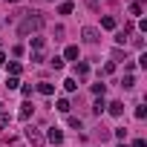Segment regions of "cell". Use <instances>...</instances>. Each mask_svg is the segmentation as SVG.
Masks as SVG:
<instances>
[{"label": "cell", "instance_id": "6da1fadb", "mask_svg": "<svg viewBox=\"0 0 147 147\" xmlns=\"http://www.w3.org/2000/svg\"><path fill=\"white\" fill-rule=\"evenodd\" d=\"M43 15H38V12H32V15H26L23 20H20V26H18V35L20 38H29V35H35V32H40L43 29Z\"/></svg>", "mask_w": 147, "mask_h": 147}, {"label": "cell", "instance_id": "7a4b0ae2", "mask_svg": "<svg viewBox=\"0 0 147 147\" xmlns=\"http://www.w3.org/2000/svg\"><path fill=\"white\" fill-rule=\"evenodd\" d=\"M26 141H29L32 147H43V133L35 130V127H29V130H26Z\"/></svg>", "mask_w": 147, "mask_h": 147}, {"label": "cell", "instance_id": "3957f363", "mask_svg": "<svg viewBox=\"0 0 147 147\" xmlns=\"http://www.w3.org/2000/svg\"><path fill=\"white\" fill-rule=\"evenodd\" d=\"M81 38H84V43H98L101 35H98L95 26H84V29H81Z\"/></svg>", "mask_w": 147, "mask_h": 147}, {"label": "cell", "instance_id": "277c9868", "mask_svg": "<svg viewBox=\"0 0 147 147\" xmlns=\"http://www.w3.org/2000/svg\"><path fill=\"white\" fill-rule=\"evenodd\" d=\"M46 138H49L52 144H61V141H63V133H61L58 127H49V130H46Z\"/></svg>", "mask_w": 147, "mask_h": 147}, {"label": "cell", "instance_id": "5b68a950", "mask_svg": "<svg viewBox=\"0 0 147 147\" xmlns=\"http://www.w3.org/2000/svg\"><path fill=\"white\" fill-rule=\"evenodd\" d=\"M75 75H78V78H87V75H90V63H87V61H75Z\"/></svg>", "mask_w": 147, "mask_h": 147}, {"label": "cell", "instance_id": "8992f818", "mask_svg": "<svg viewBox=\"0 0 147 147\" xmlns=\"http://www.w3.org/2000/svg\"><path fill=\"white\" fill-rule=\"evenodd\" d=\"M32 113H35V104H32V101H26V104L20 107V118H23V121H29V118H32Z\"/></svg>", "mask_w": 147, "mask_h": 147}, {"label": "cell", "instance_id": "52a82bcc", "mask_svg": "<svg viewBox=\"0 0 147 147\" xmlns=\"http://www.w3.org/2000/svg\"><path fill=\"white\" fill-rule=\"evenodd\" d=\"M130 15H133V18H141V15H144V6H141V0H133V3H130Z\"/></svg>", "mask_w": 147, "mask_h": 147}, {"label": "cell", "instance_id": "ba28073f", "mask_svg": "<svg viewBox=\"0 0 147 147\" xmlns=\"http://www.w3.org/2000/svg\"><path fill=\"white\" fill-rule=\"evenodd\" d=\"M43 49H46V40L38 38V35H32V52H43Z\"/></svg>", "mask_w": 147, "mask_h": 147}, {"label": "cell", "instance_id": "9c48e42d", "mask_svg": "<svg viewBox=\"0 0 147 147\" xmlns=\"http://www.w3.org/2000/svg\"><path fill=\"white\" fill-rule=\"evenodd\" d=\"M107 110H110V115H124V104H121V101H113V104H107Z\"/></svg>", "mask_w": 147, "mask_h": 147}, {"label": "cell", "instance_id": "30bf717a", "mask_svg": "<svg viewBox=\"0 0 147 147\" xmlns=\"http://www.w3.org/2000/svg\"><path fill=\"white\" fill-rule=\"evenodd\" d=\"M101 26H104V29H115V26H118V20H115L113 15H107V18H101Z\"/></svg>", "mask_w": 147, "mask_h": 147}, {"label": "cell", "instance_id": "8fae6325", "mask_svg": "<svg viewBox=\"0 0 147 147\" xmlns=\"http://www.w3.org/2000/svg\"><path fill=\"white\" fill-rule=\"evenodd\" d=\"M78 58V46H66V52H63V61H75Z\"/></svg>", "mask_w": 147, "mask_h": 147}, {"label": "cell", "instance_id": "7c38bea8", "mask_svg": "<svg viewBox=\"0 0 147 147\" xmlns=\"http://www.w3.org/2000/svg\"><path fill=\"white\" fill-rule=\"evenodd\" d=\"M20 72H23V66H20L18 61H12V63H9V75H12V78H18Z\"/></svg>", "mask_w": 147, "mask_h": 147}, {"label": "cell", "instance_id": "4fadbf2b", "mask_svg": "<svg viewBox=\"0 0 147 147\" xmlns=\"http://www.w3.org/2000/svg\"><path fill=\"white\" fill-rule=\"evenodd\" d=\"M35 90H38L40 95H52V92H55V87H52V84H38Z\"/></svg>", "mask_w": 147, "mask_h": 147}, {"label": "cell", "instance_id": "5bb4252c", "mask_svg": "<svg viewBox=\"0 0 147 147\" xmlns=\"http://www.w3.org/2000/svg\"><path fill=\"white\" fill-rule=\"evenodd\" d=\"M104 110H107V101H104V98H98V101L92 104V113H95V115H101Z\"/></svg>", "mask_w": 147, "mask_h": 147}, {"label": "cell", "instance_id": "9a60e30c", "mask_svg": "<svg viewBox=\"0 0 147 147\" xmlns=\"http://www.w3.org/2000/svg\"><path fill=\"white\" fill-rule=\"evenodd\" d=\"M63 90H66V92H75V90H78V81H75V78H66V81H63Z\"/></svg>", "mask_w": 147, "mask_h": 147}, {"label": "cell", "instance_id": "2e32d148", "mask_svg": "<svg viewBox=\"0 0 147 147\" xmlns=\"http://www.w3.org/2000/svg\"><path fill=\"white\" fill-rule=\"evenodd\" d=\"M72 9H75V6H72L69 0H63V3L58 6V12H61V15H72Z\"/></svg>", "mask_w": 147, "mask_h": 147}, {"label": "cell", "instance_id": "e0dca14e", "mask_svg": "<svg viewBox=\"0 0 147 147\" xmlns=\"http://www.w3.org/2000/svg\"><path fill=\"white\" fill-rule=\"evenodd\" d=\"M121 87H124V90H133V87H136V78H133V75H124Z\"/></svg>", "mask_w": 147, "mask_h": 147}, {"label": "cell", "instance_id": "ac0fdd59", "mask_svg": "<svg viewBox=\"0 0 147 147\" xmlns=\"http://www.w3.org/2000/svg\"><path fill=\"white\" fill-rule=\"evenodd\" d=\"M55 107H58V113H69V101H66V98H58Z\"/></svg>", "mask_w": 147, "mask_h": 147}, {"label": "cell", "instance_id": "d6986e66", "mask_svg": "<svg viewBox=\"0 0 147 147\" xmlns=\"http://www.w3.org/2000/svg\"><path fill=\"white\" fill-rule=\"evenodd\" d=\"M9 121H12V118H9L3 110H0V130H6V127H9Z\"/></svg>", "mask_w": 147, "mask_h": 147}, {"label": "cell", "instance_id": "ffe728a7", "mask_svg": "<svg viewBox=\"0 0 147 147\" xmlns=\"http://www.w3.org/2000/svg\"><path fill=\"white\" fill-rule=\"evenodd\" d=\"M66 124H69V127H75V130H81V118H75V115H69Z\"/></svg>", "mask_w": 147, "mask_h": 147}, {"label": "cell", "instance_id": "44dd1931", "mask_svg": "<svg viewBox=\"0 0 147 147\" xmlns=\"http://www.w3.org/2000/svg\"><path fill=\"white\" fill-rule=\"evenodd\" d=\"M6 87H9V90H18V87H20V81H18V78H12V75H9V78H6Z\"/></svg>", "mask_w": 147, "mask_h": 147}, {"label": "cell", "instance_id": "7402d4cb", "mask_svg": "<svg viewBox=\"0 0 147 147\" xmlns=\"http://www.w3.org/2000/svg\"><path fill=\"white\" fill-rule=\"evenodd\" d=\"M104 90H107V84H101V81L92 84V92H95V95H104Z\"/></svg>", "mask_w": 147, "mask_h": 147}, {"label": "cell", "instance_id": "603a6c76", "mask_svg": "<svg viewBox=\"0 0 147 147\" xmlns=\"http://www.w3.org/2000/svg\"><path fill=\"white\" fill-rule=\"evenodd\" d=\"M101 72H104V75H113V72H115V63H113V61H110V63H104V69H101Z\"/></svg>", "mask_w": 147, "mask_h": 147}, {"label": "cell", "instance_id": "cb8c5ba5", "mask_svg": "<svg viewBox=\"0 0 147 147\" xmlns=\"http://www.w3.org/2000/svg\"><path fill=\"white\" fill-rule=\"evenodd\" d=\"M32 63H43V52H32Z\"/></svg>", "mask_w": 147, "mask_h": 147}, {"label": "cell", "instance_id": "d4e9b609", "mask_svg": "<svg viewBox=\"0 0 147 147\" xmlns=\"http://www.w3.org/2000/svg\"><path fill=\"white\" fill-rule=\"evenodd\" d=\"M115 138H118V141H124V138H127V130H124V127H118V130H115Z\"/></svg>", "mask_w": 147, "mask_h": 147}, {"label": "cell", "instance_id": "484cf974", "mask_svg": "<svg viewBox=\"0 0 147 147\" xmlns=\"http://www.w3.org/2000/svg\"><path fill=\"white\" fill-rule=\"evenodd\" d=\"M52 66H55V69H61V66H63V58H58V55H55V58H52Z\"/></svg>", "mask_w": 147, "mask_h": 147}, {"label": "cell", "instance_id": "4316f807", "mask_svg": "<svg viewBox=\"0 0 147 147\" xmlns=\"http://www.w3.org/2000/svg\"><path fill=\"white\" fill-rule=\"evenodd\" d=\"M20 92H23V95H26V98H29V95H32V92H35V87H32V84H26V87H23V90H20Z\"/></svg>", "mask_w": 147, "mask_h": 147}, {"label": "cell", "instance_id": "83f0119b", "mask_svg": "<svg viewBox=\"0 0 147 147\" xmlns=\"http://www.w3.org/2000/svg\"><path fill=\"white\" fill-rule=\"evenodd\" d=\"M147 115V107H136V118H144Z\"/></svg>", "mask_w": 147, "mask_h": 147}, {"label": "cell", "instance_id": "f1b7e54d", "mask_svg": "<svg viewBox=\"0 0 147 147\" xmlns=\"http://www.w3.org/2000/svg\"><path fill=\"white\" fill-rule=\"evenodd\" d=\"M130 147H147V141H144V138H136V141H133Z\"/></svg>", "mask_w": 147, "mask_h": 147}, {"label": "cell", "instance_id": "f546056e", "mask_svg": "<svg viewBox=\"0 0 147 147\" xmlns=\"http://www.w3.org/2000/svg\"><path fill=\"white\" fill-rule=\"evenodd\" d=\"M0 63H6V52H0Z\"/></svg>", "mask_w": 147, "mask_h": 147}, {"label": "cell", "instance_id": "4dcf8cb0", "mask_svg": "<svg viewBox=\"0 0 147 147\" xmlns=\"http://www.w3.org/2000/svg\"><path fill=\"white\" fill-rule=\"evenodd\" d=\"M118 147H127V144H124V141H121V144H118Z\"/></svg>", "mask_w": 147, "mask_h": 147}, {"label": "cell", "instance_id": "1f68e13d", "mask_svg": "<svg viewBox=\"0 0 147 147\" xmlns=\"http://www.w3.org/2000/svg\"><path fill=\"white\" fill-rule=\"evenodd\" d=\"M90 3H98V0H90Z\"/></svg>", "mask_w": 147, "mask_h": 147}, {"label": "cell", "instance_id": "d6a6232c", "mask_svg": "<svg viewBox=\"0 0 147 147\" xmlns=\"http://www.w3.org/2000/svg\"><path fill=\"white\" fill-rule=\"evenodd\" d=\"M0 110H3V104H0Z\"/></svg>", "mask_w": 147, "mask_h": 147}]
</instances>
